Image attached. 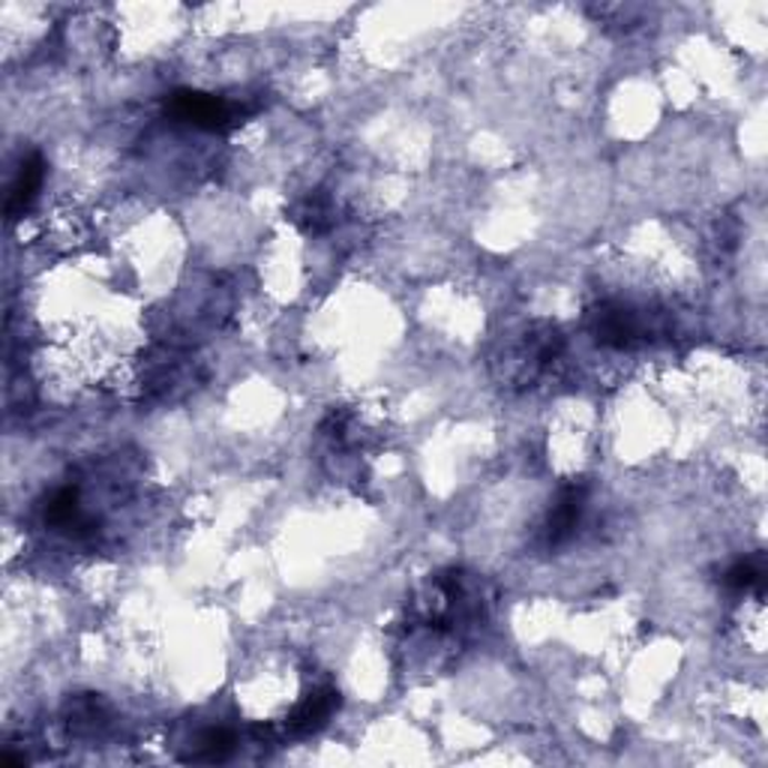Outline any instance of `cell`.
Returning a JSON list of instances; mask_svg holds the SVG:
<instances>
[{
	"mask_svg": "<svg viewBox=\"0 0 768 768\" xmlns=\"http://www.w3.org/2000/svg\"><path fill=\"white\" fill-rule=\"evenodd\" d=\"M165 114L174 121L199 127V130L232 132L234 127H241L246 114H253V109L241 105V102L223 100V97H213V93L181 88V91H172L165 97Z\"/></svg>",
	"mask_w": 768,
	"mask_h": 768,
	"instance_id": "obj_1",
	"label": "cell"
},
{
	"mask_svg": "<svg viewBox=\"0 0 768 768\" xmlns=\"http://www.w3.org/2000/svg\"><path fill=\"white\" fill-rule=\"evenodd\" d=\"M592 334L600 345L625 352L646 340V322L639 319L637 310L618 304V301H607V304L595 306L592 313Z\"/></svg>",
	"mask_w": 768,
	"mask_h": 768,
	"instance_id": "obj_2",
	"label": "cell"
},
{
	"mask_svg": "<svg viewBox=\"0 0 768 768\" xmlns=\"http://www.w3.org/2000/svg\"><path fill=\"white\" fill-rule=\"evenodd\" d=\"M340 708V690L334 685H322L315 688L313 694H306L294 711L285 720V729L289 736H310V732H319V729L334 718V711Z\"/></svg>",
	"mask_w": 768,
	"mask_h": 768,
	"instance_id": "obj_3",
	"label": "cell"
},
{
	"mask_svg": "<svg viewBox=\"0 0 768 768\" xmlns=\"http://www.w3.org/2000/svg\"><path fill=\"white\" fill-rule=\"evenodd\" d=\"M583 511H586V486H565L558 493L553 511H549V519H546V544L562 546L565 540H570L579 519H583Z\"/></svg>",
	"mask_w": 768,
	"mask_h": 768,
	"instance_id": "obj_4",
	"label": "cell"
},
{
	"mask_svg": "<svg viewBox=\"0 0 768 768\" xmlns=\"http://www.w3.org/2000/svg\"><path fill=\"white\" fill-rule=\"evenodd\" d=\"M42 181H46V160H42L40 153H31L28 160L21 162L19 174H16V181H12L10 186V199H7V216H21V213L28 211L33 204V199H37V192H40Z\"/></svg>",
	"mask_w": 768,
	"mask_h": 768,
	"instance_id": "obj_5",
	"label": "cell"
},
{
	"mask_svg": "<svg viewBox=\"0 0 768 768\" xmlns=\"http://www.w3.org/2000/svg\"><path fill=\"white\" fill-rule=\"evenodd\" d=\"M234 745H238V738H234V732L229 727L204 729L202 736L195 738L192 759L195 762H223V759H229L234 754Z\"/></svg>",
	"mask_w": 768,
	"mask_h": 768,
	"instance_id": "obj_6",
	"label": "cell"
},
{
	"mask_svg": "<svg viewBox=\"0 0 768 768\" xmlns=\"http://www.w3.org/2000/svg\"><path fill=\"white\" fill-rule=\"evenodd\" d=\"M301 229L310 234H322L334 225V204L324 192H313L310 199H304V204L297 208V216H294Z\"/></svg>",
	"mask_w": 768,
	"mask_h": 768,
	"instance_id": "obj_7",
	"label": "cell"
},
{
	"mask_svg": "<svg viewBox=\"0 0 768 768\" xmlns=\"http://www.w3.org/2000/svg\"><path fill=\"white\" fill-rule=\"evenodd\" d=\"M762 583H766L762 558H738L724 574V586L732 592H762Z\"/></svg>",
	"mask_w": 768,
	"mask_h": 768,
	"instance_id": "obj_8",
	"label": "cell"
},
{
	"mask_svg": "<svg viewBox=\"0 0 768 768\" xmlns=\"http://www.w3.org/2000/svg\"><path fill=\"white\" fill-rule=\"evenodd\" d=\"M46 519H49L51 526L63 528L84 526L79 507V493H75V489H61V493H54V498H51L49 507H46Z\"/></svg>",
	"mask_w": 768,
	"mask_h": 768,
	"instance_id": "obj_9",
	"label": "cell"
}]
</instances>
